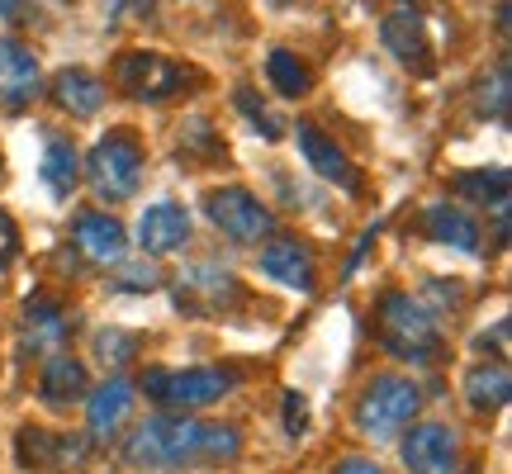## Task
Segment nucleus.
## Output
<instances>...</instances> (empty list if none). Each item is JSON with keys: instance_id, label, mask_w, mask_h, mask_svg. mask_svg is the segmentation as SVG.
I'll list each match as a JSON object with an SVG mask.
<instances>
[{"instance_id": "20e7f679", "label": "nucleus", "mask_w": 512, "mask_h": 474, "mask_svg": "<svg viewBox=\"0 0 512 474\" xmlns=\"http://www.w3.org/2000/svg\"><path fill=\"white\" fill-rule=\"evenodd\" d=\"M418 384L413 380H399V375H375L366 384V394L356 403V427L366 432V437H394L403 422L418 413Z\"/></svg>"}, {"instance_id": "cd10ccee", "label": "nucleus", "mask_w": 512, "mask_h": 474, "mask_svg": "<svg viewBox=\"0 0 512 474\" xmlns=\"http://www.w3.org/2000/svg\"><path fill=\"white\" fill-rule=\"evenodd\" d=\"M285 432H290V437H304V432H309V399H304L299 389L285 394Z\"/></svg>"}, {"instance_id": "473e14b6", "label": "nucleus", "mask_w": 512, "mask_h": 474, "mask_svg": "<svg viewBox=\"0 0 512 474\" xmlns=\"http://www.w3.org/2000/svg\"><path fill=\"white\" fill-rule=\"evenodd\" d=\"M24 5H29V0H0V15H5V19H19V10H24Z\"/></svg>"}, {"instance_id": "9d476101", "label": "nucleus", "mask_w": 512, "mask_h": 474, "mask_svg": "<svg viewBox=\"0 0 512 474\" xmlns=\"http://www.w3.org/2000/svg\"><path fill=\"white\" fill-rule=\"evenodd\" d=\"M238 280H233V271H219V266H195V271L181 275V304L195 313H223L233 299H238Z\"/></svg>"}, {"instance_id": "a211bd4d", "label": "nucleus", "mask_w": 512, "mask_h": 474, "mask_svg": "<svg viewBox=\"0 0 512 474\" xmlns=\"http://www.w3.org/2000/svg\"><path fill=\"white\" fill-rule=\"evenodd\" d=\"M53 100L67 114H76V119H91V114L105 105V86H100V76L86 72V67H67V72H57V81H53Z\"/></svg>"}, {"instance_id": "f3484780", "label": "nucleus", "mask_w": 512, "mask_h": 474, "mask_svg": "<svg viewBox=\"0 0 512 474\" xmlns=\"http://www.w3.org/2000/svg\"><path fill=\"white\" fill-rule=\"evenodd\" d=\"M38 389H43V403H53V408H72V403L86 399L91 380H86V365L76 361V356H53V361L43 365Z\"/></svg>"}, {"instance_id": "c756f323", "label": "nucleus", "mask_w": 512, "mask_h": 474, "mask_svg": "<svg viewBox=\"0 0 512 474\" xmlns=\"http://www.w3.org/2000/svg\"><path fill=\"white\" fill-rule=\"evenodd\" d=\"M128 347H133V337H124V332H100V356L105 361H128Z\"/></svg>"}, {"instance_id": "c85d7f7f", "label": "nucleus", "mask_w": 512, "mask_h": 474, "mask_svg": "<svg viewBox=\"0 0 512 474\" xmlns=\"http://www.w3.org/2000/svg\"><path fill=\"white\" fill-rule=\"evenodd\" d=\"M15 252H19V228H15V219L0 209V271L15 261Z\"/></svg>"}, {"instance_id": "4be33fe9", "label": "nucleus", "mask_w": 512, "mask_h": 474, "mask_svg": "<svg viewBox=\"0 0 512 474\" xmlns=\"http://www.w3.org/2000/svg\"><path fill=\"white\" fill-rule=\"evenodd\" d=\"M81 456H86V441L53 437L43 427H24L19 432V460L24 465H62V460H81Z\"/></svg>"}, {"instance_id": "2eb2a0df", "label": "nucleus", "mask_w": 512, "mask_h": 474, "mask_svg": "<svg viewBox=\"0 0 512 474\" xmlns=\"http://www.w3.org/2000/svg\"><path fill=\"white\" fill-rule=\"evenodd\" d=\"M261 266H266V275H275L280 285H290V290H313V252L299 237H275V242H266Z\"/></svg>"}, {"instance_id": "dca6fc26", "label": "nucleus", "mask_w": 512, "mask_h": 474, "mask_svg": "<svg viewBox=\"0 0 512 474\" xmlns=\"http://www.w3.org/2000/svg\"><path fill=\"white\" fill-rule=\"evenodd\" d=\"M24 342L34 351H57L67 342V318H62V304L53 294H34L24 304Z\"/></svg>"}, {"instance_id": "f257e3e1", "label": "nucleus", "mask_w": 512, "mask_h": 474, "mask_svg": "<svg viewBox=\"0 0 512 474\" xmlns=\"http://www.w3.org/2000/svg\"><path fill=\"white\" fill-rule=\"evenodd\" d=\"M242 451L238 427L195 418H152L128 437L124 456L143 470H185V465H223Z\"/></svg>"}, {"instance_id": "5701e85b", "label": "nucleus", "mask_w": 512, "mask_h": 474, "mask_svg": "<svg viewBox=\"0 0 512 474\" xmlns=\"http://www.w3.org/2000/svg\"><path fill=\"white\" fill-rule=\"evenodd\" d=\"M76 181H81V157H76V147L67 138H53V143L43 147V185L53 190V195H72Z\"/></svg>"}, {"instance_id": "412c9836", "label": "nucleus", "mask_w": 512, "mask_h": 474, "mask_svg": "<svg viewBox=\"0 0 512 474\" xmlns=\"http://www.w3.org/2000/svg\"><path fill=\"white\" fill-rule=\"evenodd\" d=\"M508 394H512V375L503 361L475 365V370L465 375V399H470L475 413H498V408L508 403Z\"/></svg>"}, {"instance_id": "423d86ee", "label": "nucleus", "mask_w": 512, "mask_h": 474, "mask_svg": "<svg viewBox=\"0 0 512 474\" xmlns=\"http://www.w3.org/2000/svg\"><path fill=\"white\" fill-rule=\"evenodd\" d=\"M185 81H190V72L157 53H124L114 62V86L128 100H143V105H162L171 95H181Z\"/></svg>"}, {"instance_id": "aec40b11", "label": "nucleus", "mask_w": 512, "mask_h": 474, "mask_svg": "<svg viewBox=\"0 0 512 474\" xmlns=\"http://www.w3.org/2000/svg\"><path fill=\"white\" fill-rule=\"evenodd\" d=\"M133 413V384L110 380L91 394V437H114Z\"/></svg>"}, {"instance_id": "b1692460", "label": "nucleus", "mask_w": 512, "mask_h": 474, "mask_svg": "<svg viewBox=\"0 0 512 474\" xmlns=\"http://www.w3.org/2000/svg\"><path fill=\"white\" fill-rule=\"evenodd\" d=\"M266 76H271L275 91L290 95V100H299V95L313 91V72L290 53V48H271V57H266Z\"/></svg>"}, {"instance_id": "c9c22d12", "label": "nucleus", "mask_w": 512, "mask_h": 474, "mask_svg": "<svg viewBox=\"0 0 512 474\" xmlns=\"http://www.w3.org/2000/svg\"><path fill=\"white\" fill-rule=\"evenodd\" d=\"M403 5H413V0H403Z\"/></svg>"}, {"instance_id": "ddd939ff", "label": "nucleus", "mask_w": 512, "mask_h": 474, "mask_svg": "<svg viewBox=\"0 0 512 474\" xmlns=\"http://www.w3.org/2000/svg\"><path fill=\"white\" fill-rule=\"evenodd\" d=\"M299 147H304V162H309L323 181L342 185V190H361V171H356V166L347 162V152L332 143V138H323L318 128L299 124Z\"/></svg>"}, {"instance_id": "7c9ffc66", "label": "nucleus", "mask_w": 512, "mask_h": 474, "mask_svg": "<svg viewBox=\"0 0 512 474\" xmlns=\"http://www.w3.org/2000/svg\"><path fill=\"white\" fill-rule=\"evenodd\" d=\"M124 285L128 290H157V285H162V275L152 271V266H133V271H124Z\"/></svg>"}, {"instance_id": "6ab92c4d", "label": "nucleus", "mask_w": 512, "mask_h": 474, "mask_svg": "<svg viewBox=\"0 0 512 474\" xmlns=\"http://www.w3.org/2000/svg\"><path fill=\"white\" fill-rule=\"evenodd\" d=\"M422 228H427V237H437V242H446V247H456V252H479V228L475 219L465 214V209H456V204H432L427 214H422Z\"/></svg>"}, {"instance_id": "4468645a", "label": "nucleus", "mask_w": 512, "mask_h": 474, "mask_svg": "<svg viewBox=\"0 0 512 474\" xmlns=\"http://www.w3.org/2000/svg\"><path fill=\"white\" fill-rule=\"evenodd\" d=\"M72 237H76V247L91 256L95 266H114V261H124V252H128L124 223L110 219V214H81Z\"/></svg>"}, {"instance_id": "1a4fd4ad", "label": "nucleus", "mask_w": 512, "mask_h": 474, "mask_svg": "<svg viewBox=\"0 0 512 474\" xmlns=\"http://www.w3.org/2000/svg\"><path fill=\"white\" fill-rule=\"evenodd\" d=\"M380 38H384V48L399 57L408 72L432 76V43H427V24H422L418 10H399V15H389L380 24Z\"/></svg>"}, {"instance_id": "7ed1b4c3", "label": "nucleus", "mask_w": 512, "mask_h": 474, "mask_svg": "<svg viewBox=\"0 0 512 474\" xmlns=\"http://www.w3.org/2000/svg\"><path fill=\"white\" fill-rule=\"evenodd\" d=\"M143 389L152 403L162 408H204V403H219L233 389V370L219 365H195V370H147Z\"/></svg>"}, {"instance_id": "6e6552de", "label": "nucleus", "mask_w": 512, "mask_h": 474, "mask_svg": "<svg viewBox=\"0 0 512 474\" xmlns=\"http://www.w3.org/2000/svg\"><path fill=\"white\" fill-rule=\"evenodd\" d=\"M403 465L413 474H456L460 470V446L456 432L446 422H422L403 437Z\"/></svg>"}, {"instance_id": "0eeeda50", "label": "nucleus", "mask_w": 512, "mask_h": 474, "mask_svg": "<svg viewBox=\"0 0 512 474\" xmlns=\"http://www.w3.org/2000/svg\"><path fill=\"white\" fill-rule=\"evenodd\" d=\"M204 209H209V219H214V228H219L223 237H233V242H261V237H271V209L256 200L252 190H242V185H228V190H214L209 200H204Z\"/></svg>"}, {"instance_id": "f03ea898", "label": "nucleus", "mask_w": 512, "mask_h": 474, "mask_svg": "<svg viewBox=\"0 0 512 474\" xmlns=\"http://www.w3.org/2000/svg\"><path fill=\"white\" fill-rule=\"evenodd\" d=\"M380 342H384V351L399 356V361H437L441 328L413 294L389 290L380 299Z\"/></svg>"}, {"instance_id": "f704fd0d", "label": "nucleus", "mask_w": 512, "mask_h": 474, "mask_svg": "<svg viewBox=\"0 0 512 474\" xmlns=\"http://www.w3.org/2000/svg\"><path fill=\"white\" fill-rule=\"evenodd\" d=\"M275 5H294V0H275Z\"/></svg>"}, {"instance_id": "39448f33", "label": "nucleus", "mask_w": 512, "mask_h": 474, "mask_svg": "<svg viewBox=\"0 0 512 474\" xmlns=\"http://www.w3.org/2000/svg\"><path fill=\"white\" fill-rule=\"evenodd\" d=\"M86 176H91L100 200H128L138 190V176H143V147H138V138H128V133L100 138L91 162H86Z\"/></svg>"}, {"instance_id": "9b49d317", "label": "nucleus", "mask_w": 512, "mask_h": 474, "mask_svg": "<svg viewBox=\"0 0 512 474\" xmlns=\"http://www.w3.org/2000/svg\"><path fill=\"white\" fill-rule=\"evenodd\" d=\"M43 91V72L29 48H19L10 38H0V100L5 105H29Z\"/></svg>"}, {"instance_id": "72a5a7b5", "label": "nucleus", "mask_w": 512, "mask_h": 474, "mask_svg": "<svg viewBox=\"0 0 512 474\" xmlns=\"http://www.w3.org/2000/svg\"><path fill=\"white\" fill-rule=\"evenodd\" d=\"M0 181H5V157H0Z\"/></svg>"}, {"instance_id": "2f4dec72", "label": "nucleus", "mask_w": 512, "mask_h": 474, "mask_svg": "<svg viewBox=\"0 0 512 474\" xmlns=\"http://www.w3.org/2000/svg\"><path fill=\"white\" fill-rule=\"evenodd\" d=\"M337 474H384L380 465H375V460H366V456H347L342 460V470Z\"/></svg>"}, {"instance_id": "393cba45", "label": "nucleus", "mask_w": 512, "mask_h": 474, "mask_svg": "<svg viewBox=\"0 0 512 474\" xmlns=\"http://www.w3.org/2000/svg\"><path fill=\"white\" fill-rule=\"evenodd\" d=\"M451 185H456V195H465V200H475V204H494V209L508 204V166H494V171H460Z\"/></svg>"}, {"instance_id": "a878e982", "label": "nucleus", "mask_w": 512, "mask_h": 474, "mask_svg": "<svg viewBox=\"0 0 512 474\" xmlns=\"http://www.w3.org/2000/svg\"><path fill=\"white\" fill-rule=\"evenodd\" d=\"M479 110L498 119V124H508L512 119V86H508V57L494 67V76H484L479 81Z\"/></svg>"}, {"instance_id": "bb28decb", "label": "nucleus", "mask_w": 512, "mask_h": 474, "mask_svg": "<svg viewBox=\"0 0 512 474\" xmlns=\"http://www.w3.org/2000/svg\"><path fill=\"white\" fill-rule=\"evenodd\" d=\"M238 110L252 119V128L261 133V138H271V143H275V138H285V119L266 110V105H261L252 91H238Z\"/></svg>"}, {"instance_id": "f8f14e48", "label": "nucleus", "mask_w": 512, "mask_h": 474, "mask_svg": "<svg viewBox=\"0 0 512 474\" xmlns=\"http://www.w3.org/2000/svg\"><path fill=\"white\" fill-rule=\"evenodd\" d=\"M185 237H190V214L171 200L152 204L143 219H138V242H143V252H152V256L181 252Z\"/></svg>"}]
</instances>
